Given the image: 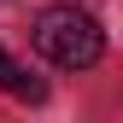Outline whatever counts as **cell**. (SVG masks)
<instances>
[{"label": "cell", "mask_w": 123, "mask_h": 123, "mask_svg": "<svg viewBox=\"0 0 123 123\" xmlns=\"http://www.w3.org/2000/svg\"><path fill=\"white\" fill-rule=\"evenodd\" d=\"M0 59H6V53H0Z\"/></svg>", "instance_id": "cell-3"}, {"label": "cell", "mask_w": 123, "mask_h": 123, "mask_svg": "<svg viewBox=\"0 0 123 123\" xmlns=\"http://www.w3.org/2000/svg\"><path fill=\"white\" fill-rule=\"evenodd\" d=\"M0 88H6L12 100H29V105L47 100V82H41L29 65H18V59H0Z\"/></svg>", "instance_id": "cell-2"}, {"label": "cell", "mask_w": 123, "mask_h": 123, "mask_svg": "<svg viewBox=\"0 0 123 123\" xmlns=\"http://www.w3.org/2000/svg\"><path fill=\"white\" fill-rule=\"evenodd\" d=\"M29 41H35V53L53 59L59 70H88V65L105 53L100 24L88 18V12H76V6H47V12H35Z\"/></svg>", "instance_id": "cell-1"}]
</instances>
